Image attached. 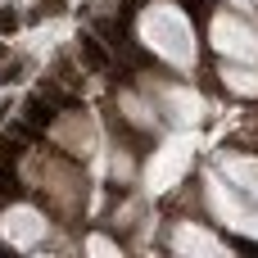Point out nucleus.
<instances>
[{
    "label": "nucleus",
    "instance_id": "nucleus-5",
    "mask_svg": "<svg viewBox=\"0 0 258 258\" xmlns=\"http://www.w3.org/2000/svg\"><path fill=\"white\" fill-rule=\"evenodd\" d=\"M18 77H23V63H5V68H0V82H5V86H14Z\"/></svg>",
    "mask_w": 258,
    "mask_h": 258
},
{
    "label": "nucleus",
    "instance_id": "nucleus-6",
    "mask_svg": "<svg viewBox=\"0 0 258 258\" xmlns=\"http://www.w3.org/2000/svg\"><path fill=\"white\" fill-rule=\"evenodd\" d=\"M14 27H18V14L14 9H0V36H9Z\"/></svg>",
    "mask_w": 258,
    "mask_h": 258
},
{
    "label": "nucleus",
    "instance_id": "nucleus-3",
    "mask_svg": "<svg viewBox=\"0 0 258 258\" xmlns=\"http://www.w3.org/2000/svg\"><path fill=\"white\" fill-rule=\"evenodd\" d=\"M0 200H18V181H14V172H5V168H0Z\"/></svg>",
    "mask_w": 258,
    "mask_h": 258
},
{
    "label": "nucleus",
    "instance_id": "nucleus-7",
    "mask_svg": "<svg viewBox=\"0 0 258 258\" xmlns=\"http://www.w3.org/2000/svg\"><path fill=\"white\" fill-rule=\"evenodd\" d=\"M68 0H36V14H63Z\"/></svg>",
    "mask_w": 258,
    "mask_h": 258
},
{
    "label": "nucleus",
    "instance_id": "nucleus-1",
    "mask_svg": "<svg viewBox=\"0 0 258 258\" xmlns=\"http://www.w3.org/2000/svg\"><path fill=\"white\" fill-rule=\"evenodd\" d=\"M23 118H27V127H50V118H54V109H50V95H32L27 104H23Z\"/></svg>",
    "mask_w": 258,
    "mask_h": 258
},
{
    "label": "nucleus",
    "instance_id": "nucleus-4",
    "mask_svg": "<svg viewBox=\"0 0 258 258\" xmlns=\"http://www.w3.org/2000/svg\"><path fill=\"white\" fill-rule=\"evenodd\" d=\"M18 154H23V145L14 136H0V159H18Z\"/></svg>",
    "mask_w": 258,
    "mask_h": 258
},
{
    "label": "nucleus",
    "instance_id": "nucleus-2",
    "mask_svg": "<svg viewBox=\"0 0 258 258\" xmlns=\"http://www.w3.org/2000/svg\"><path fill=\"white\" fill-rule=\"evenodd\" d=\"M82 59H86L91 68H109V50H104L95 36H82Z\"/></svg>",
    "mask_w": 258,
    "mask_h": 258
},
{
    "label": "nucleus",
    "instance_id": "nucleus-8",
    "mask_svg": "<svg viewBox=\"0 0 258 258\" xmlns=\"http://www.w3.org/2000/svg\"><path fill=\"white\" fill-rule=\"evenodd\" d=\"M0 59H5V45H0Z\"/></svg>",
    "mask_w": 258,
    "mask_h": 258
}]
</instances>
